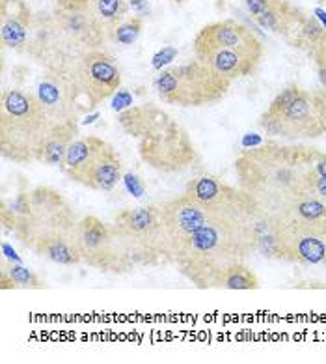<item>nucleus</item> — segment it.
I'll return each mask as SVG.
<instances>
[{
    "mask_svg": "<svg viewBox=\"0 0 326 364\" xmlns=\"http://www.w3.org/2000/svg\"><path fill=\"white\" fill-rule=\"evenodd\" d=\"M192 46L198 60L229 80L252 75L263 58L261 40L235 19L203 26Z\"/></svg>",
    "mask_w": 326,
    "mask_h": 364,
    "instance_id": "5",
    "label": "nucleus"
},
{
    "mask_svg": "<svg viewBox=\"0 0 326 364\" xmlns=\"http://www.w3.org/2000/svg\"><path fill=\"white\" fill-rule=\"evenodd\" d=\"M79 247L82 262L89 267L104 273L124 274L136 269V265L125 250L118 232L112 225H107L99 217L88 215L79 220Z\"/></svg>",
    "mask_w": 326,
    "mask_h": 364,
    "instance_id": "10",
    "label": "nucleus"
},
{
    "mask_svg": "<svg viewBox=\"0 0 326 364\" xmlns=\"http://www.w3.org/2000/svg\"><path fill=\"white\" fill-rule=\"evenodd\" d=\"M259 125L268 135L286 139H315L325 133L317 120L312 94L300 90L298 86H289L278 94L261 116Z\"/></svg>",
    "mask_w": 326,
    "mask_h": 364,
    "instance_id": "9",
    "label": "nucleus"
},
{
    "mask_svg": "<svg viewBox=\"0 0 326 364\" xmlns=\"http://www.w3.org/2000/svg\"><path fill=\"white\" fill-rule=\"evenodd\" d=\"M121 180H124V163L119 159L118 151L104 140V144L95 155L94 163L86 172L82 185L88 189L110 193L118 187Z\"/></svg>",
    "mask_w": 326,
    "mask_h": 364,
    "instance_id": "15",
    "label": "nucleus"
},
{
    "mask_svg": "<svg viewBox=\"0 0 326 364\" xmlns=\"http://www.w3.org/2000/svg\"><path fill=\"white\" fill-rule=\"evenodd\" d=\"M79 220L71 204L53 187H36L30 191V205L10 225V232L26 249L43 255L50 245L64 240H77Z\"/></svg>",
    "mask_w": 326,
    "mask_h": 364,
    "instance_id": "6",
    "label": "nucleus"
},
{
    "mask_svg": "<svg viewBox=\"0 0 326 364\" xmlns=\"http://www.w3.org/2000/svg\"><path fill=\"white\" fill-rule=\"evenodd\" d=\"M0 273H6L13 280V284L17 288H25V289H41L45 288V280L41 279L40 274L36 273L34 269H28L25 265L15 264V262H10V259H2V269Z\"/></svg>",
    "mask_w": 326,
    "mask_h": 364,
    "instance_id": "19",
    "label": "nucleus"
},
{
    "mask_svg": "<svg viewBox=\"0 0 326 364\" xmlns=\"http://www.w3.org/2000/svg\"><path fill=\"white\" fill-rule=\"evenodd\" d=\"M118 122L127 135L140 140V157L153 168L178 172L196 159V150L187 131L158 107H133L124 110Z\"/></svg>",
    "mask_w": 326,
    "mask_h": 364,
    "instance_id": "3",
    "label": "nucleus"
},
{
    "mask_svg": "<svg viewBox=\"0 0 326 364\" xmlns=\"http://www.w3.org/2000/svg\"><path fill=\"white\" fill-rule=\"evenodd\" d=\"M103 144L104 140L99 139V136H79V139H75L67 154H65L64 161H62V165H60L62 174L67 180L82 185L86 172L89 170L95 155H97Z\"/></svg>",
    "mask_w": 326,
    "mask_h": 364,
    "instance_id": "16",
    "label": "nucleus"
},
{
    "mask_svg": "<svg viewBox=\"0 0 326 364\" xmlns=\"http://www.w3.org/2000/svg\"><path fill=\"white\" fill-rule=\"evenodd\" d=\"M143 19L142 17H127L121 21L112 32V41H116L118 46H133L134 41L138 40V36L142 34Z\"/></svg>",
    "mask_w": 326,
    "mask_h": 364,
    "instance_id": "20",
    "label": "nucleus"
},
{
    "mask_svg": "<svg viewBox=\"0 0 326 364\" xmlns=\"http://www.w3.org/2000/svg\"><path fill=\"white\" fill-rule=\"evenodd\" d=\"M321 2H326V0H321Z\"/></svg>",
    "mask_w": 326,
    "mask_h": 364,
    "instance_id": "25",
    "label": "nucleus"
},
{
    "mask_svg": "<svg viewBox=\"0 0 326 364\" xmlns=\"http://www.w3.org/2000/svg\"><path fill=\"white\" fill-rule=\"evenodd\" d=\"M75 139H79V122L55 124L38 154V163L45 166H60Z\"/></svg>",
    "mask_w": 326,
    "mask_h": 364,
    "instance_id": "17",
    "label": "nucleus"
},
{
    "mask_svg": "<svg viewBox=\"0 0 326 364\" xmlns=\"http://www.w3.org/2000/svg\"><path fill=\"white\" fill-rule=\"evenodd\" d=\"M248 14L267 31L276 34L289 36L300 31L302 23L306 17H302L300 11L289 2V0H244Z\"/></svg>",
    "mask_w": 326,
    "mask_h": 364,
    "instance_id": "13",
    "label": "nucleus"
},
{
    "mask_svg": "<svg viewBox=\"0 0 326 364\" xmlns=\"http://www.w3.org/2000/svg\"><path fill=\"white\" fill-rule=\"evenodd\" d=\"M312 47L317 60V70H319V79H321L322 86L326 88V31L319 40L313 41Z\"/></svg>",
    "mask_w": 326,
    "mask_h": 364,
    "instance_id": "21",
    "label": "nucleus"
},
{
    "mask_svg": "<svg viewBox=\"0 0 326 364\" xmlns=\"http://www.w3.org/2000/svg\"><path fill=\"white\" fill-rule=\"evenodd\" d=\"M317 151L310 148L259 146L235 163L239 185L267 215H278L304 198H312Z\"/></svg>",
    "mask_w": 326,
    "mask_h": 364,
    "instance_id": "2",
    "label": "nucleus"
},
{
    "mask_svg": "<svg viewBox=\"0 0 326 364\" xmlns=\"http://www.w3.org/2000/svg\"><path fill=\"white\" fill-rule=\"evenodd\" d=\"M173 2H185V0H173Z\"/></svg>",
    "mask_w": 326,
    "mask_h": 364,
    "instance_id": "24",
    "label": "nucleus"
},
{
    "mask_svg": "<svg viewBox=\"0 0 326 364\" xmlns=\"http://www.w3.org/2000/svg\"><path fill=\"white\" fill-rule=\"evenodd\" d=\"M315 170L317 174L322 176V178H326V155H319V159H317L315 163Z\"/></svg>",
    "mask_w": 326,
    "mask_h": 364,
    "instance_id": "23",
    "label": "nucleus"
},
{
    "mask_svg": "<svg viewBox=\"0 0 326 364\" xmlns=\"http://www.w3.org/2000/svg\"><path fill=\"white\" fill-rule=\"evenodd\" d=\"M55 127L47 110L25 85L6 88L0 95V154L17 165L38 163L45 139Z\"/></svg>",
    "mask_w": 326,
    "mask_h": 364,
    "instance_id": "4",
    "label": "nucleus"
},
{
    "mask_svg": "<svg viewBox=\"0 0 326 364\" xmlns=\"http://www.w3.org/2000/svg\"><path fill=\"white\" fill-rule=\"evenodd\" d=\"M220 288L226 289H257L259 288V279L244 262H237L233 264L229 269L226 271L222 279Z\"/></svg>",
    "mask_w": 326,
    "mask_h": 364,
    "instance_id": "18",
    "label": "nucleus"
},
{
    "mask_svg": "<svg viewBox=\"0 0 326 364\" xmlns=\"http://www.w3.org/2000/svg\"><path fill=\"white\" fill-rule=\"evenodd\" d=\"M313 195L326 198V178H322L319 174H315V178H313Z\"/></svg>",
    "mask_w": 326,
    "mask_h": 364,
    "instance_id": "22",
    "label": "nucleus"
},
{
    "mask_svg": "<svg viewBox=\"0 0 326 364\" xmlns=\"http://www.w3.org/2000/svg\"><path fill=\"white\" fill-rule=\"evenodd\" d=\"M70 75L79 86L88 109H95L103 101L112 97L121 86V73L114 56L103 49L88 50L75 62Z\"/></svg>",
    "mask_w": 326,
    "mask_h": 364,
    "instance_id": "11",
    "label": "nucleus"
},
{
    "mask_svg": "<svg viewBox=\"0 0 326 364\" xmlns=\"http://www.w3.org/2000/svg\"><path fill=\"white\" fill-rule=\"evenodd\" d=\"M32 92L55 124L79 122L80 116L89 110L75 79L65 71L43 68Z\"/></svg>",
    "mask_w": 326,
    "mask_h": 364,
    "instance_id": "12",
    "label": "nucleus"
},
{
    "mask_svg": "<svg viewBox=\"0 0 326 364\" xmlns=\"http://www.w3.org/2000/svg\"><path fill=\"white\" fill-rule=\"evenodd\" d=\"M114 230L136 267L173 264L168 237L155 205L127 208L114 215Z\"/></svg>",
    "mask_w": 326,
    "mask_h": 364,
    "instance_id": "8",
    "label": "nucleus"
},
{
    "mask_svg": "<svg viewBox=\"0 0 326 364\" xmlns=\"http://www.w3.org/2000/svg\"><path fill=\"white\" fill-rule=\"evenodd\" d=\"M34 26V16L23 0H2L0 4V43L2 49L26 50Z\"/></svg>",
    "mask_w": 326,
    "mask_h": 364,
    "instance_id": "14",
    "label": "nucleus"
},
{
    "mask_svg": "<svg viewBox=\"0 0 326 364\" xmlns=\"http://www.w3.org/2000/svg\"><path fill=\"white\" fill-rule=\"evenodd\" d=\"M173 265L196 288H220L226 271L256 250V223L265 211L246 191L211 174L188 181L183 195L155 205Z\"/></svg>",
    "mask_w": 326,
    "mask_h": 364,
    "instance_id": "1",
    "label": "nucleus"
},
{
    "mask_svg": "<svg viewBox=\"0 0 326 364\" xmlns=\"http://www.w3.org/2000/svg\"><path fill=\"white\" fill-rule=\"evenodd\" d=\"M232 80L203 64L202 60H192L187 64L166 68L155 77V90L158 100L166 105L205 107L220 101L229 90Z\"/></svg>",
    "mask_w": 326,
    "mask_h": 364,
    "instance_id": "7",
    "label": "nucleus"
}]
</instances>
